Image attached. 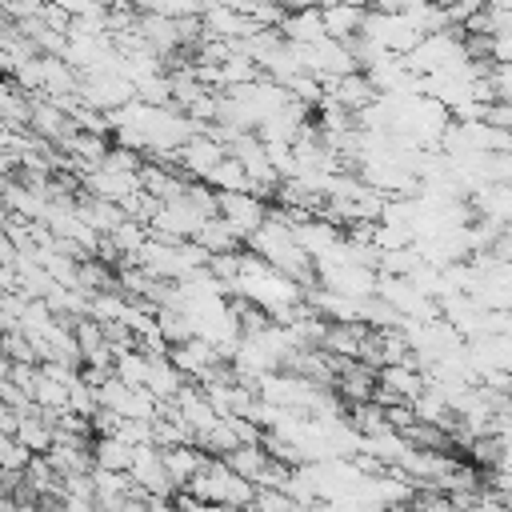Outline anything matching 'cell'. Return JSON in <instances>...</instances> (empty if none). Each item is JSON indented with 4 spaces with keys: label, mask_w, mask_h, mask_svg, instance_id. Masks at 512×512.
<instances>
[{
    "label": "cell",
    "mask_w": 512,
    "mask_h": 512,
    "mask_svg": "<svg viewBox=\"0 0 512 512\" xmlns=\"http://www.w3.org/2000/svg\"><path fill=\"white\" fill-rule=\"evenodd\" d=\"M184 496L200 500V504H216V508H232V512H244L256 496V488L248 480H240L224 460H204L200 472L188 480Z\"/></svg>",
    "instance_id": "obj_1"
},
{
    "label": "cell",
    "mask_w": 512,
    "mask_h": 512,
    "mask_svg": "<svg viewBox=\"0 0 512 512\" xmlns=\"http://www.w3.org/2000/svg\"><path fill=\"white\" fill-rule=\"evenodd\" d=\"M216 216H220L240 240H248V236L268 220V204H264L260 196H252V192H224V196H216Z\"/></svg>",
    "instance_id": "obj_2"
},
{
    "label": "cell",
    "mask_w": 512,
    "mask_h": 512,
    "mask_svg": "<svg viewBox=\"0 0 512 512\" xmlns=\"http://www.w3.org/2000/svg\"><path fill=\"white\" fill-rule=\"evenodd\" d=\"M228 152L208 136V132H196L188 144H180L176 152H172V160H176V172L180 176H192L196 184H204V176L224 160Z\"/></svg>",
    "instance_id": "obj_3"
},
{
    "label": "cell",
    "mask_w": 512,
    "mask_h": 512,
    "mask_svg": "<svg viewBox=\"0 0 512 512\" xmlns=\"http://www.w3.org/2000/svg\"><path fill=\"white\" fill-rule=\"evenodd\" d=\"M168 364L192 384V380H208L224 360L212 352V344H204V340H184V344H176V348H168Z\"/></svg>",
    "instance_id": "obj_4"
},
{
    "label": "cell",
    "mask_w": 512,
    "mask_h": 512,
    "mask_svg": "<svg viewBox=\"0 0 512 512\" xmlns=\"http://www.w3.org/2000/svg\"><path fill=\"white\" fill-rule=\"evenodd\" d=\"M12 440L28 452V456H44L48 448H52V440H56V432H52V420L48 416H40V412H20L16 416V424H12Z\"/></svg>",
    "instance_id": "obj_5"
},
{
    "label": "cell",
    "mask_w": 512,
    "mask_h": 512,
    "mask_svg": "<svg viewBox=\"0 0 512 512\" xmlns=\"http://www.w3.org/2000/svg\"><path fill=\"white\" fill-rule=\"evenodd\" d=\"M208 456L196 448V444H176V448H160V464H164V476L172 488H188V480L200 472Z\"/></svg>",
    "instance_id": "obj_6"
},
{
    "label": "cell",
    "mask_w": 512,
    "mask_h": 512,
    "mask_svg": "<svg viewBox=\"0 0 512 512\" xmlns=\"http://www.w3.org/2000/svg\"><path fill=\"white\" fill-rule=\"evenodd\" d=\"M276 32H280L284 44H316V40H324L320 8H292V12H284Z\"/></svg>",
    "instance_id": "obj_7"
},
{
    "label": "cell",
    "mask_w": 512,
    "mask_h": 512,
    "mask_svg": "<svg viewBox=\"0 0 512 512\" xmlns=\"http://www.w3.org/2000/svg\"><path fill=\"white\" fill-rule=\"evenodd\" d=\"M360 24H364V8H356V4L320 8V28L328 40H352V36H360Z\"/></svg>",
    "instance_id": "obj_8"
},
{
    "label": "cell",
    "mask_w": 512,
    "mask_h": 512,
    "mask_svg": "<svg viewBox=\"0 0 512 512\" xmlns=\"http://www.w3.org/2000/svg\"><path fill=\"white\" fill-rule=\"evenodd\" d=\"M88 456H92V468H100V472H128L132 444H124L120 436H96V440H88Z\"/></svg>",
    "instance_id": "obj_9"
},
{
    "label": "cell",
    "mask_w": 512,
    "mask_h": 512,
    "mask_svg": "<svg viewBox=\"0 0 512 512\" xmlns=\"http://www.w3.org/2000/svg\"><path fill=\"white\" fill-rule=\"evenodd\" d=\"M220 460H224L240 480H248L252 488L260 484V476H264V472H268V464H272V456H268L260 444H240V448H232V452H228V456H220Z\"/></svg>",
    "instance_id": "obj_10"
},
{
    "label": "cell",
    "mask_w": 512,
    "mask_h": 512,
    "mask_svg": "<svg viewBox=\"0 0 512 512\" xmlns=\"http://www.w3.org/2000/svg\"><path fill=\"white\" fill-rule=\"evenodd\" d=\"M192 244H200L208 256H232V252H240V236L220 220V216H212V220H204L200 228H196V236H192Z\"/></svg>",
    "instance_id": "obj_11"
},
{
    "label": "cell",
    "mask_w": 512,
    "mask_h": 512,
    "mask_svg": "<svg viewBox=\"0 0 512 512\" xmlns=\"http://www.w3.org/2000/svg\"><path fill=\"white\" fill-rule=\"evenodd\" d=\"M204 188H212L216 196H224V192H248V176H244V168H240L232 156H224V160L204 176Z\"/></svg>",
    "instance_id": "obj_12"
},
{
    "label": "cell",
    "mask_w": 512,
    "mask_h": 512,
    "mask_svg": "<svg viewBox=\"0 0 512 512\" xmlns=\"http://www.w3.org/2000/svg\"><path fill=\"white\" fill-rule=\"evenodd\" d=\"M116 512H148V504H144L140 496H132V500H124V504H120Z\"/></svg>",
    "instance_id": "obj_13"
}]
</instances>
